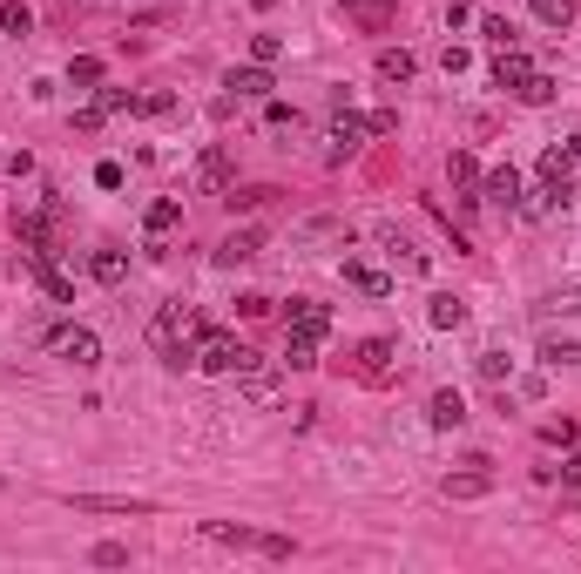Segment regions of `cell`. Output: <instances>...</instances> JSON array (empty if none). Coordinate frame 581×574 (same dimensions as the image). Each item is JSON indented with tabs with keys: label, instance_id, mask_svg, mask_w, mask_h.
Listing matches in <instances>:
<instances>
[{
	"label": "cell",
	"instance_id": "obj_1",
	"mask_svg": "<svg viewBox=\"0 0 581 574\" xmlns=\"http://www.w3.org/2000/svg\"><path fill=\"white\" fill-rule=\"evenodd\" d=\"M197 311L189 304H163V311L149 317V345L163 351V365H189V345H197Z\"/></svg>",
	"mask_w": 581,
	"mask_h": 574
},
{
	"label": "cell",
	"instance_id": "obj_2",
	"mask_svg": "<svg viewBox=\"0 0 581 574\" xmlns=\"http://www.w3.org/2000/svg\"><path fill=\"white\" fill-rule=\"evenodd\" d=\"M189 365H203V372H250V365H257V351L237 345L230 332H197V345H189Z\"/></svg>",
	"mask_w": 581,
	"mask_h": 574
},
{
	"label": "cell",
	"instance_id": "obj_3",
	"mask_svg": "<svg viewBox=\"0 0 581 574\" xmlns=\"http://www.w3.org/2000/svg\"><path fill=\"white\" fill-rule=\"evenodd\" d=\"M203 534L223 541V547H257V554H277V561L290 554V534H257V528H230V520H210Z\"/></svg>",
	"mask_w": 581,
	"mask_h": 574
},
{
	"label": "cell",
	"instance_id": "obj_4",
	"mask_svg": "<svg viewBox=\"0 0 581 574\" xmlns=\"http://www.w3.org/2000/svg\"><path fill=\"white\" fill-rule=\"evenodd\" d=\"M47 345L62 351V359H75V365H102V338H95L88 325H62V332H47Z\"/></svg>",
	"mask_w": 581,
	"mask_h": 574
},
{
	"label": "cell",
	"instance_id": "obj_5",
	"mask_svg": "<svg viewBox=\"0 0 581 574\" xmlns=\"http://www.w3.org/2000/svg\"><path fill=\"white\" fill-rule=\"evenodd\" d=\"M223 89L237 95V102H271V89H277V81H271V68L257 61V68H230V81H223Z\"/></svg>",
	"mask_w": 581,
	"mask_h": 574
},
{
	"label": "cell",
	"instance_id": "obj_6",
	"mask_svg": "<svg viewBox=\"0 0 581 574\" xmlns=\"http://www.w3.org/2000/svg\"><path fill=\"white\" fill-rule=\"evenodd\" d=\"M366 136H372V115H352V108H345V115L332 122V136H324V142H332V163H338V156H352Z\"/></svg>",
	"mask_w": 581,
	"mask_h": 574
},
{
	"label": "cell",
	"instance_id": "obj_7",
	"mask_svg": "<svg viewBox=\"0 0 581 574\" xmlns=\"http://www.w3.org/2000/svg\"><path fill=\"white\" fill-rule=\"evenodd\" d=\"M480 203H493V210H520V176H514V169L480 176Z\"/></svg>",
	"mask_w": 581,
	"mask_h": 574
},
{
	"label": "cell",
	"instance_id": "obj_8",
	"mask_svg": "<svg viewBox=\"0 0 581 574\" xmlns=\"http://www.w3.org/2000/svg\"><path fill=\"white\" fill-rule=\"evenodd\" d=\"M284 332H311V338H324V332H332V311H324V304H311V298H290Z\"/></svg>",
	"mask_w": 581,
	"mask_h": 574
},
{
	"label": "cell",
	"instance_id": "obj_9",
	"mask_svg": "<svg viewBox=\"0 0 581 574\" xmlns=\"http://www.w3.org/2000/svg\"><path fill=\"white\" fill-rule=\"evenodd\" d=\"M358 372H366L372 385H385V378H392V338H366V345H358Z\"/></svg>",
	"mask_w": 581,
	"mask_h": 574
},
{
	"label": "cell",
	"instance_id": "obj_10",
	"mask_svg": "<svg viewBox=\"0 0 581 574\" xmlns=\"http://www.w3.org/2000/svg\"><path fill=\"white\" fill-rule=\"evenodd\" d=\"M68 507H81V514H149V500H108V494H68Z\"/></svg>",
	"mask_w": 581,
	"mask_h": 574
},
{
	"label": "cell",
	"instance_id": "obj_11",
	"mask_svg": "<svg viewBox=\"0 0 581 574\" xmlns=\"http://www.w3.org/2000/svg\"><path fill=\"white\" fill-rule=\"evenodd\" d=\"M237 378H244V399H250V406H277V372H271V365H250V372H237Z\"/></svg>",
	"mask_w": 581,
	"mask_h": 574
},
{
	"label": "cell",
	"instance_id": "obj_12",
	"mask_svg": "<svg viewBox=\"0 0 581 574\" xmlns=\"http://www.w3.org/2000/svg\"><path fill=\"white\" fill-rule=\"evenodd\" d=\"M197 182L210 190V197H223V190H230V156L223 149H203L197 156Z\"/></svg>",
	"mask_w": 581,
	"mask_h": 574
},
{
	"label": "cell",
	"instance_id": "obj_13",
	"mask_svg": "<svg viewBox=\"0 0 581 574\" xmlns=\"http://www.w3.org/2000/svg\"><path fill=\"white\" fill-rule=\"evenodd\" d=\"M345 14H352L358 28L385 34V28H392V0H345Z\"/></svg>",
	"mask_w": 581,
	"mask_h": 574
},
{
	"label": "cell",
	"instance_id": "obj_14",
	"mask_svg": "<svg viewBox=\"0 0 581 574\" xmlns=\"http://www.w3.org/2000/svg\"><path fill=\"white\" fill-rule=\"evenodd\" d=\"M527 75H535V61L520 55V47H501V61H493V81H501V89H520Z\"/></svg>",
	"mask_w": 581,
	"mask_h": 574
},
{
	"label": "cell",
	"instance_id": "obj_15",
	"mask_svg": "<svg viewBox=\"0 0 581 574\" xmlns=\"http://www.w3.org/2000/svg\"><path fill=\"white\" fill-rule=\"evenodd\" d=\"M385 243H392V257H399V271H406V277H426L433 271V257L419 250V243H406L399 230H385Z\"/></svg>",
	"mask_w": 581,
	"mask_h": 574
},
{
	"label": "cell",
	"instance_id": "obj_16",
	"mask_svg": "<svg viewBox=\"0 0 581 574\" xmlns=\"http://www.w3.org/2000/svg\"><path fill=\"white\" fill-rule=\"evenodd\" d=\"M176 224H183V203H176V197H163V203H149V210H142V230H149V237H169Z\"/></svg>",
	"mask_w": 581,
	"mask_h": 574
},
{
	"label": "cell",
	"instance_id": "obj_17",
	"mask_svg": "<svg viewBox=\"0 0 581 574\" xmlns=\"http://www.w3.org/2000/svg\"><path fill=\"white\" fill-rule=\"evenodd\" d=\"M284 365L290 372H311V365H318V338L311 332H284Z\"/></svg>",
	"mask_w": 581,
	"mask_h": 574
},
{
	"label": "cell",
	"instance_id": "obj_18",
	"mask_svg": "<svg viewBox=\"0 0 581 574\" xmlns=\"http://www.w3.org/2000/svg\"><path fill=\"white\" fill-rule=\"evenodd\" d=\"M426 419H433V426H440V433H453V426H459V419H467V399H459V393H433V406H426Z\"/></svg>",
	"mask_w": 581,
	"mask_h": 574
},
{
	"label": "cell",
	"instance_id": "obj_19",
	"mask_svg": "<svg viewBox=\"0 0 581 574\" xmlns=\"http://www.w3.org/2000/svg\"><path fill=\"white\" fill-rule=\"evenodd\" d=\"M419 61L406 55V47H379V81H413Z\"/></svg>",
	"mask_w": 581,
	"mask_h": 574
},
{
	"label": "cell",
	"instance_id": "obj_20",
	"mask_svg": "<svg viewBox=\"0 0 581 574\" xmlns=\"http://www.w3.org/2000/svg\"><path fill=\"white\" fill-rule=\"evenodd\" d=\"M88 277H95V284H122V277H129V257H122V250H95V257H88Z\"/></svg>",
	"mask_w": 581,
	"mask_h": 574
},
{
	"label": "cell",
	"instance_id": "obj_21",
	"mask_svg": "<svg viewBox=\"0 0 581 574\" xmlns=\"http://www.w3.org/2000/svg\"><path fill=\"white\" fill-rule=\"evenodd\" d=\"M216 257H223V264H250V257H257V230H230Z\"/></svg>",
	"mask_w": 581,
	"mask_h": 574
},
{
	"label": "cell",
	"instance_id": "obj_22",
	"mask_svg": "<svg viewBox=\"0 0 581 574\" xmlns=\"http://www.w3.org/2000/svg\"><path fill=\"white\" fill-rule=\"evenodd\" d=\"M433 332H459V325H467V304H459V298H433Z\"/></svg>",
	"mask_w": 581,
	"mask_h": 574
},
{
	"label": "cell",
	"instance_id": "obj_23",
	"mask_svg": "<svg viewBox=\"0 0 581 574\" xmlns=\"http://www.w3.org/2000/svg\"><path fill=\"white\" fill-rule=\"evenodd\" d=\"M345 284H358V291H366V298H385V291H392V277L366 271V264H345Z\"/></svg>",
	"mask_w": 581,
	"mask_h": 574
},
{
	"label": "cell",
	"instance_id": "obj_24",
	"mask_svg": "<svg viewBox=\"0 0 581 574\" xmlns=\"http://www.w3.org/2000/svg\"><path fill=\"white\" fill-rule=\"evenodd\" d=\"M446 176H453V190H480V163L467 149H453V163H446Z\"/></svg>",
	"mask_w": 581,
	"mask_h": 574
},
{
	"label": "cell",
	"instance_id": "obj_25",
	"mask_svg": "<svg viewBox=\"0 0 581 574\" xmlns=\"http://www.w3.org/2000/svg\"><path fill=\"white\" fill-rule=\"evenodd\" d=\"M487 473H453V480H446V500H480V494H487Z\"/></svg>",
	"mask_w": 581,
	"mask_h": 574
},
{
	"label": "cell",
	"instance_id": "obj_26",
	"mask_svg": "<svg viewBox=\"0 0 581 574\" xmlns=\"http://www.w3.org/2000/svg\"><path fill=\"white\" fill-rule=\"evenodd\" d=\"M68 81H75V89H102V61H95V55H75V61H68Z\"/></svg>",
	"mask_w": 581,
	"mask_h": 574
},
{
	"label": "cell",
	"instance_id": "obj_27",
	"mask_svg": "<svg viewBox=\"0 0 581 574\" xmlns=\"http://www.w3.org/2000/svg\"><path fill=\"white\" fill-rule=\"evenodd\" d=\"M514 95H520V102H535V108H548V102H554V81H548V75H541V68H535V75L520 81Z\"/></svg>",
	"mask_w": 581,
	"mask_h": 574
},
{
	"label": "cell",
	"instance_id": "obj_28",
	"mask_svg": "<svg viewBox=\"0 0 581 574\" xmlns=\"http://www.w3.org/2000/svg\"><path fill=\"white\" fill-rule=\"evenodd\" d=\"M541 365H581V345L575 338H548V345H541Z\"/></svg>",
	"mask_w": 581,
	"mask_h": 574
},
{
	"label": "cell",
	"instance_id": "obj_29",
	"mask_svg": "<svg viewBox=\"0 0 581 574\" xmlns=\"http://www.w3.org/2000/svg\"><path fill=\"white\" fill-rule=\"evenodd\" d=\"M527 7H535L548 28H568V21H575V0H527Z\"/></svg>",
	"mask_w": 581,
	"mask_h": 574
},
{
	"label": "cell",
	"instance_id": "obj_30",
	"mask_svg": "<svg viewBox=\"0 0 581 574\" xmlns=\"http://www.w3.org/2000/svg\"><path fill=\"white\" fill-rule=\"evenodd\" d=\"M34 28V14L21 7V0H0V34H28Z\"/></svg>",
	"mask_w": 581,
	"mask_h": 574
},
{
	"label": "cell",
	"instance_id": "obj_31",
	"mask_svg": "<svg viewBox=\"0 0 581 574\" xmlns=\"http://www.w3.org/2000/svg\"><path fill=\"white\" fill-rule=\"evenodd\" d=\"M95 108H102V115H122V108H136V95H129V89H102Z\"/></svg>",
	"mask_w": 581,
	"mask_h": 574
},
{
	"label": "cell",
	"instance_id": "obj_32",
	"mask_svg": "<svg viewBox=\"0 0 581 574\" xmlns=\"http://www.w3.org/2000/svg\"><path fill=\"white\" fill-rule=\"evenodd\" d=\"M480 34H487V41H493V47H514V28H507V21H501V14H487V21H480Z\"/></svg>",
	"mask_w": 581,
	"mask_h": 574
},
{
	"label": "cell",
	"instance_id": "obj_33",
	"mask_svg": "<svg viewBox=\"0 0 581 574\" xmlns=\"http://www.w3.org/2000/svg\"><path fill=\"white\" fill-rule=\"evenodd\" d=\"M250 55H257V61H264V68H271V61H277V55H284V41H277V34H257V41H250Z\"/></svg>",
	"mask_w": 581,
	"mask_h": 574
},
{
	"label": "cell",
	"instance_id": "obj_34",
	"mask_svg": "<svg viewBox=\"0 0 581 574\" xmlns=\"http://www.w3.org/2000/svg\"><path fill=\"white\" fill-rule=\"evenodd\" d=\"M514 372V359H501V351H480V378H507Z\"/></svg>",
	"mask_w": 581,
	"mask_h": 574
},
{
	"label": "cell",
	"instance_id": "obj_35",
	"mask_svg": "<svg viewBox=\"0 0 581 574\" xmlns=\"http://www.w3.org/2000/svg\"><path fill=\"white\" fill-rule=\"evenodd\" d=\"M169 108H176V102H169L163 89H156V95H136V115H169Z\"/></svg>",
	"mask_w": 581,
	"mask_h": 574
},
{
	"label": "cell",
	"instance_id": "obj_36",
	"mask_svg": "<svg viewBox=\"0 0 581 574\" xmlns=\"http://www.w3.org/2000/svg\"><path fill=\"white\" fill-rule=\"evenodd\" d=\"M541 439H548V446H575V426L554 419V426H541Z\"/></svg>",
	"mask_w": 581,
	"mask_h": 574
},
{
	"label": "cell",
	"instance_id": "obj_37",
	"mask_svg": "<svg viewBox=\"0 0 581 574\" xmlns=\"http://www.w3.org/2000/svg\"><path fill=\"white\" fill-rule=\"evenodd\" d=\"M95 182L102 190H122V163H95Z\"/></svg>",
	"mask_w": 581,
	"mask_h": 574
},
{
	"label": "cell",
	"instance_id": "obj_38",
	"mask_svg": "<svg viewBox=\"0 0 581 574\" xmlns=\"http://www.w3.org/2000/svg\"><path fill=\"white\" fill-rule=\"evenodd\" d=\"M95 561H102V568H122V561H129V547H115V541H102V547H95Z\"/></svg>",
	"mask_w": 581,
	"mask_h": 574
},
{
	"label": "cell",
	"instance_id": "obj_39",
	"mask_svg": "<svg viewBox=\"0 0 581 574\" xmlns=\"http://www.w3.org/2000/svg\"><path fill=\"white\" fill-rule=\"evenodd\" d=\"M264 122H271V129H290V102H264Z\"/></svg>",
	"mask_w": 581,
	"mask_h": 574
},
{
	"label": "cell",
	"instance_id": "obj_40",
	"mask_svg": "<svg viewBox=\"0 0 581 574\" xmlns=\"http://www.w3.org/2000/svg\"><path fill=\"white\" fill-rule=\"evenodd\" d=\"M548 304H554V311H568V317H575V311H581V291H554Z\"/></svg>",
	"mask_w": 581,
	"mask_h": 574
},
{
	"label": "cell",
	"instance_id": "obj_41",
	"mask_svg": "<svg viewBox=\"0 0 581 574\" xmlns=\"http://www.w3.org/2000/svg\"><path fill=\"white\" fill-rule=\"evenodd\" d=\"M561 480H568V486H581V453H568V467H561Z\"/></svg>",
	"mask_w": 581,
	"mask_h": 574
}]
</instances>
